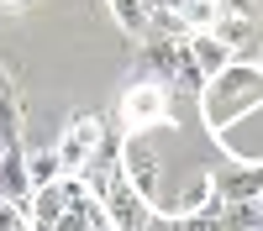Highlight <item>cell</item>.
<instances>
[{
  "label": "cell",
  "instance_id": "cell-7",
  "mask_svg": "<svg viewBox=\"0 0 263 231\" xmlns=\"http://www.w3.org/2000/svg\"><path fill=\"white\" fill-rule=\"evenodd\" d=\"M179 48H184V42H168V37H147L142 42V63H147L153 84H163V90L179 84Z\"/></svg>",
  "mask_w": 263,
  "mask_h": 231
},
{
  "label": "cell",
  "instance_id": "cell-14",
  "mask_svg": "<svg viewBox=\"0 0 263 231\" xmlns=\"http://www.w3.org/2000/svg\"><path fill=\"white\" fill-rule=\"evenodd\" d=\"M174 231H227L221 226V200L205 205V210H195V216H174Z\"/></svg>",
  "mask_w": 263,
  "mask_h": 231
},
{
  "label": "cell",
  "instance_id": "cell-12",
  "mask_svg": "<svg viewBox=\"0 0 263 231\" xmlns=\"http://www.w3.org/2000/svg\"><path fill=\"white\" fill-rule=\"evenodd\" d=\"M21 121H27V105H21V95L11 90L6 100H0V142H6V147H27V132H21Z\"/></svg>",
  "mask_w": 263,
  "mask_h": 231
},
{
  "label": "cell",
  "instance_id": "cell-19",
  "mask_svg": "<svg viewBox=\"0 0 263 231\" xmlns=\"http://www.w3.org/2000/svg\"><path fill=\"white\" fill-rule=\"evenodd\" d=\"M253 205H258V216H263V195H258V200H253Z\"/></svg>",
  "mask_w": 263,
  "mask_h": 231
},
{
  "label": "cell",
  "instance_id": "cell-17",
  "mask_svg": "<svg viewBox=\"0 0 263 231\" xmlns=\"http://www.w3.org/2000/svg\"><path fill=\"white\" fill-rule=\"evenodd\" d=\"M0 231H27V210L0 200Z\"/></svg>",
  "mask_w": 263,
  "mask_h": 231
},
{
  "label": "cell",
  "instance_id": "cell-9",
  "mask_svg": "<svg viewBox=\"0 0 263 231\" xmlns=\"http://www.w3.org/2000/svg\"><path fill=\"white\" fill-rule=\"evenodd\" d=\"M184 53H190V63H195V69H200L205 79H216V74H221L227 63H232V53H227V48H221V42H216L211 32H195V37H184Z\"/></svg>",
  "mask_w": 263,
  "mask_h": 231
},
{
  "label": "cell",
  "instance_id": "cell-4",
  "mask_svg": "<svg viewBox=\"0 0 263 231\" xmlns=\"http://www.w3.org/2000/svg\"><path fill=\"white\" fill-rule=\"evenodd\" d=\"M100 210H105V221H111V231H153V205L126 184V174L111 179V189H105Z\"/></svg>",
  "mask_w": 263,
  "mask_h": 231
},
{
  "label": "cell",
  "instance_id": "cell-10",
  "mask_svg": "<svg viewBox=\"0 0 263 231\" xmlns=\"http://www.w3.org/2000/svg\"><path fill=\"white\" fill-rule=\"evenodd\" d=\"M27 179H32V195L37 189H53L63 179V163H58L53 147H27Z\"/></svg>",
  "mask_w": 263,
  "mask_h": 231
},
{
  "label": "cell",
  "instance_id": "cell-6",
  "mask_svg": "<svg viewBox=\"0 0 263 231\" xmlns=\"http://www.w3.org/2000/svg\"><path fill=\"white\" fill-rule=\"evenodd\" d=\"M211 184H216L221 205H253L263 195V163H237L227 174H211Z\"/></svg>",
  "mask_w": 263,
  "mask_h": 231
},
{
  "label": "cell",
  "instance_id": "cell-8",
  "mask_svg": "<svg viewBox=\"0 0 263 231\" xmlns=\"http://www.w3.org/2000/svg\"><path fill=\"white\" fill-rule=\"evenodd\" d=\"M0 200H6V205H27V200H32L27 147H6V158H0Z\"/></svg>",
  "mask_w": 263,
  "mask_h": 231
},
{
  "label": "cell",
  "instance_id": "cell-18",
  "mask_svg": "<svg viewBox=\"0 0 263 231\" xmlns=\"http://www.w3.org/2000/svg\"><path fill=\"white\" fill-rule=\"evenodd\" d=\"M6 95H11V74L0 69V100H6Z\"/></svg>",
  "mask_w": 263,
  "mask_h": 231
},
{
  "label": "cell",
  "instance_id": "cell-20",
  "mask_svg": "<svg viewBox=\"0 0 263 231\" xmlns=\"http://www.w3.org/2000/svg\"><path fill=\"white\" fill-rule=\"evenodd\" d=\"M0 158H6V142H0Z\"/></svg>",
  "mask_w": 263,
  "mask_h": 231
},
{
  "label": "cell",
  "instance_id": "cell-16",
  "mask_svg": "<svg viewBox=\"0 0 263 231\" xmlns=\"http://www.w3.org/2000/svg\"><path fill=\"white\" fill-rule=\"evenodd\" d=\"M221 16H242V21H258V0H216Z\"/></svg>",
  "mask_w": 263,
  "mask_h": 231
},
{
  "label": "cell",
  "instance_id": "cell-11",
  "mask_svg": "<svg viewBox=\"0 0 263 231\" xmlns=\"http://www.w3.org/2000/svg\"><path fill=\"white\" fill-rule=\"evenodd\" d=\"M205 205H216V184H211V174H190L184 195L174 200L168 210H174V216H195V210H205Z\"/></svg>",
  "mask_w": 263,
  "mask_h": 231
},
{
  "label": "cell",
  "instance_id": "cell-15",
  "mask_svg": "<svg viewBox=\"0 0 263 231\" xmlns=\"http://www.w3.org/2000/svg\"><path fill=\"white\" fill-rule=\"evenodd\" d=\"M221 226L227 231H263L258 205H221Z\"/></svg>",
  "mask_w": 263,
  "mask_h": 231
},
{
  "label": "cell",
  "instance_id": "cell-3",
  "mask_svg": "<svg viewBox=\"0 0 263 231\" xmlns=\"http://www.w3.org/2000/svg\"><path fill=\"white\" fill-rule=\"evenodd\" d=\"M121 174H126V184L137 189L153 210L163 205V163L147 147V137H126V147H121Z\"/></svg>",
  "mask_w": 263,
  "mask_h": 231
},
{
  "label": "cell",
  "instance_id": "cell-13",
  "mask_svg": "<svg viewBox=\"0 0 263 231\" xmlns=\"http://www.w3.org/2000/svg\"><path fill=\"white\" fill-rule=\"evenodd\" d=\"M105 6H111L116 27H121L132 42H147V6H142V0H105Z\"/></svg>",
  "mask_w": 263,
  "mask_h": 231
},
{
  "label": "cell",
  "instance_id": "cell-5",
  "mask_svg": "<svg viewBox=\"0 0 263 231\" xmlns=\"http://www.w3.org/2000/svg\"><path fill=\"white\" fill-rule=\"evenodd\" d=\"M100 132H105V116H74V121L58 132L53 153H58V163H63V174H79V168L95 158V147H100Z\"/></svg>",
  "mask_w": 263,
  "mask_h": 231
},
{
  "label": "cell",
  "instance_id": "cell-2",
  "mask_svg": "<svg viewBox=\"0 0 263 231\" xmlns=\"http://www.w3.org/2000/svg\"><path fill=\"white\" fill-rule=\"evenodd\" d=\"M116 121H121V132H126V137L168 132V126H174V90H163V84H153V79H137V84L121 95Z\"/></svg>",
  "mask_w": 263,
  "mask_h": 231
},
{
  "label": "cell",
  "instance_id": "cell-1",
  "mask_svg": "<svg viewBox=\"0 0 263 231\" xmlns=\"http://www.w3.org/2000/svg\"><path fill=\"white\" fill-rule=\"evenodd\" d=\"M200 116L216 137H227L242 116H253L258 105H263V63H227L216 79H205V90H200Z\"/></svg>",
  "mask_w": 263,
  "mask_h": 231
}]
</instances>
